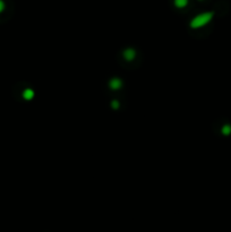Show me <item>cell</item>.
<instances>
[{
    "label": "cell",
    "instance_id": "6da1fadb",
    "mask_svg": "<svg viewBox=\"0 0 231 232\" xmlns=\"http://www.w3.org/2000/svg\"><path fill=\"white\" fill-rule=\"evenodd\" d=\"M210 18H211V14L201 15V16H198L197 18L194 20V24H195V26H201V25H203V24L206 23Z\"/></svg>",
    "mask_w": 231,
    "mask_h": 232
},
{
    "label": "cell",
    "instance_id": "7a4b0ae2",
    "mask_svg": "<svg viewBox=\"0 0 231 232\" xmlns=\"http://www.w3.org/2000/svg\"><path fill=\"white\" fill-rule=\"evenodd\" d=\"M175 4L178 7H184L187 5V0H175Z\"/></svg>",
    "mask_w": 231,
    "mask_h": 232
},
{
    "label": "cell",
    "instance_id": "3957f363",
    "mask_svg": "<svg viewBox=\"0 0 231 232\" xmlns=\"http://www.w3.org/2000/svg\"><path fill=\"white\" fill-rule=\"evenodd\" d=\"M2 9H4V2L0 0V11H1Z\"/></svg>",
    "mask_w": 231,
    "mask_h": 232
}]
</instances>
